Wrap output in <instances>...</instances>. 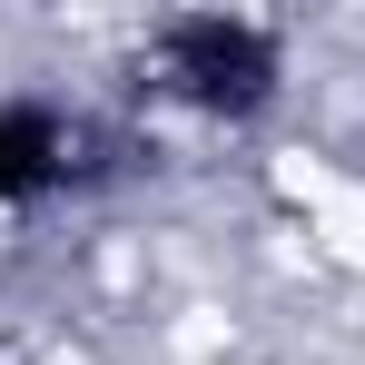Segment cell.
<instances>
[{"label":"cell","instance_id":"6da1fadb","mask_svg":"<svg viewBox=\"0 0 365 365\" xmlns=\"http://www.w3.org/2000/svg\"><path fill=\"white\" fill-rule=\"evenodd\" d=\"M158 79L197 109H257L277 79V40L247 20H168L158 30Z\"/></svg>","mask_w":365,"mask_h":365},{"label":"cell","instance_id":"7a4b0ae2","mask_svg":"<svg viewBox=\"0 0 365 365\" xmlns=\"http://www.w3.org/2000/svg\"><path fill=\"white\" fill-rule=\"evenodd\" d=\"M69 158L60 119H40V109H0V207L10 197H30V187H50Z\"/></svg>","mask_w":365,"mask_h":365}]
</instances>
